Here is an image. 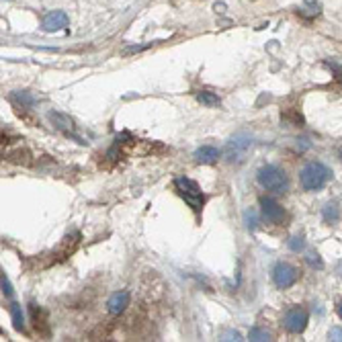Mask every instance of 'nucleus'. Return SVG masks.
I'll use <instances>...</instances> for the list:
<instances>
[{
    "label": "nucleus",
    "instance_id": "9",
    "mask_svg": "<svg viewBox=\"0 0 342 342\" xmlns=\"http://www.w3.org/2000/svg\"><path fill=\"white\" fill-rule=\"evenodd\" d=\"M47 119L51 123H54V127L56 129H60V131H64V133H68L70 135L72 131H74V121L70 117H68L66 113H60V111H49L47 113Z\"/></svg>",
    "mask_w": 342,
    "mask_h": 342
},
{
    "label": "nucleus",
    "instance_id": "15",
    "mask_svg": "<svg viewBox=\"0 0 342 342\" xmlns=\"http://www.w3.org/2000/svg\"><path fill=\"white\" fill-rule=\"evenodd\" d=\"M10 98L16 100V102H21L23 107H33V105H35V96H31L27 90H16V92H12Z\"/></svg>",
    "mask_w": 342,
    "mask_h": 342
},
{
    "label": "nucleus",
    "instance_id": "19",
    "mask_svg": "<svg viewBox=\"0 0 342 342\" xmlns=\"http://www.w3.org/2000/svg\"><path fill=\"white\" fill-rule=\"evenodd\" d=\"M305 260L310 262V266H316V268H322V266H324V262H322V258H320L318 252H310V254L305 256Z\"/></svg>",
    "mask_w": 342,
    "mask_h": 342
},
{
    "label": "nucleus",
    "instance_id": "14",
    "mask_svg": "<svg viewBox=\"0 0 342 342\" xmlns=\"http://www.w3.org/2000/svg\"><path fill=\"white\" fill-rule=\"evenodd\" d=\"M322 217L326 224H334V221L340 217V211H338V205L336 203H328L326 207L322 209Z\"/></svg>",
    "mask_w": 342,
    "mask_h": 342
},
{
    "label": "nucleus",
    "instance_id": "3",
    "mask_svg": "<svg viewBox=\"0 0 342 342\" xmlns=\"http://www.w3.org/2000/svg\"><path fill=\"white\" fill-rule=\"evenodd\" d=\"M252 144L254 142H252V135L250 133H244V131L236 133L234 138L226 144V148H224V158H226V162H230V164H242L246 160V156H248Z\"/></svg>",
    "mask_w": 342,
    "mask_h": 342
},
{
    "label": "nucleus",
    "instance_id": "11",
    "mask_svg": "<svg viewBox=\"0 0 342 342\" xmlns=\"http://www.w3.org/2000/svg\"><path fill=\"white\" fill-rule=\"evenodd\" d=\"M129 305V293L127 291H117L109 297L107 301V307H109V312L113 316H119V314H123L125 312V307Z\"/></svg>",
    "mask_w": 342,
    "mask_h": 342
},
{
    "label": "nucleus",
    "instance_id": "10",
    "mask_svg": "<svg viewBox=\"0 0 342 342\" xmlns=\"http://www.w3.org/2000/svg\"><path fill=\"white\" fill-rule=\"evenodd\" d=\"M219 156H221V152L215 146H201L193 154L195 162H199V164H213V162H217Z\"/></svg>",
    "mask_w": 342,
    "mask_h": 342
},
{
    "label": "nucleus",
    "instance_id": "16",
    "mask_svg": "<svg viewBox=\"0 0 342 342\" xmlns=\"http://www.w3.org/2000/svg\"><path fill=\"white\" fill-rule=\"evenodd\" d=\"M248 338H250L252 342H268V340H270V334H268L266 330H262V328H250Z\"/></svg>",
    "mask_w": 342,
    "mask_h": 342
},
{
    "label": "nucleus",
    "instance_id": "17",
    "mask_svg": "<svg viewBox=\"0 0 342 342\" xmlns=\"http://www.w3.org/2000/svg\"><path fill=\"white\" fill-rule=\"evenodd\" d=\"M244 221H246V228H248L250 232H254L256 226H258V217H256V211H254V209H248V211L244 213Z\"/></svg>",
    "mask_w": 342,
    "mask_h": 342
},
{
    "label": "nucleus",
    "instance_id": "5",
    "mask_svg": "<svg viewBox=\"0 0 342 342\" xmlns=\"http://www.w3.org/2000/svg\"><path fill=\"white\" fill-rule=\"evenodd\" d=\"M260 215L266 224H275V226L283 224L285 217H287L283 205L275 199H270V197H260Z\"/></svg>",
    "mask_w": 342,
    "mask_h": 342
},
{
    "label": "nucleus",
    "instance_id": "23",
    "mask_svg": "<svg viewBox=\"0 0 342 342\" xmlns=\"http://www.w3.org/2000/svg\"><path fill=\"white\" fill-rule=\"evenodd\" d=\"M330 68H332V70H336L338 78L342 80V66H338V64H334V62H330Z\"/></svg>",
    "mask_w": 342,
    "mask_h": 342
},
{
    "label": "nucleus",
    "instance_id": "7",
    "mask_svg": "<svg viewBox=\"0 0 342 342\" xmlns=\"http://www.w3.org/2000/svg\"><path fill=\"white\" fill-rule=\"evenodd\" d=\"M299 279V272L295 266H291L289 262H277L275 268H272V281H275V285L279 289H287L295 285Z\"/></svg>",
    "mask_w": 342,
    "mask_h": 342
},
{
    "label": "nucleus",
    "instance_id": "22",
    "mask_svg": "<svg viewBox=\"0 0 342 342\" xmlns=\"http://www.w3.org/2000/svg\"><path fill=\"white\" fill-rule=\"evenodd\" d=\"M221 340H242V336H240V332L232 330V332H226L224 336H221Z\"/></svg>",
    "mask_w": 342,
    "mask_h": 342
},
{
    "label": "nucleus",
    "instance_id": "21",
    "mask_svg": "<svg viewBox=\"0 0 342 342\" xmlns=\"http://www.w3.org/2000/svg\"><path fill=\"white\" fill-rule=\"evenodd\" d=\"M328 336H330V340H336V342H342V328H332Z\"/></svg>",
    "mask_w": 342,
    "mask_h": 342
},
{
    "label": "nucleus",
    "instance_id": "20",
    "mask_svg": "<svg viewBox=\"0 0 342 342\" xmlns=\"http://www.w3.org/2000/svg\"><path fill=\"white\" fill-rule=\"evenodd\" d=\"M0 283H2V293L6 295V297H12V285H10V281H8V277L4 275H0Z\"/></svg>",
    "mask_w": 342,
    "mask_h": 342
},
{
    "label": "nucleus",
    "instance_id": "12",
    "mask_svg": "<svg viewBox=\"0 0 342 342\" xmlns=\"http://www.w3.org/2000/svg\"><path fill=\"white\" fill-rule=\"evenodd\" d=\"M197 98H199L201 105H205V107H219V105H221L219 96H217L215 92H209V90H201V92L197 94Z\"/></svg>",
    "mask_w": 342,
    "mask_h": 342
},
{
    "label": "nucleus",
    "instance_id": "1",
    "mask_svg": "<svg viewBox=\"0 0 342 342\" xmlns=\"http://www.w3.org/2000/svg\"><path fill=\"white\" fill-rule=\"evenodd\" d=\"M330 178H332V170L322 162H307L299 172V180L305 191H320L326 186Z\"/></svg>",
    "mask_w": 342,
    "mask_h": 342
},
{
    "label": "nucleus",
    "instance_id": "2",
    "mask_svg": "<svg viewBox=\"0 0 342 342\" xmlns=\"http://www.w3.org/2000/svg\"><path fill=\"white\" fill-rule=\"evenodd\" d=\"M256 180H258L262 189L272 191V193H285L289 189V178L285 174V170L275 164L262 166L258 172H256Z\"/></svg>",
    "mask_w": 342,
    "mask_h": 342
},
{
    "label": "nucleus",
    "instance_id": "25",
    "mask_svg": "<svg viewBox=\"0 0 342 342\" xmlns=\"http://www.w3.org/2000/svg\"><path fill=\"white\" fill-rule=\"evenodd\" d=\"M338 152H340V158H342V146H340V150H338Z\"/></svg>",
    "mask_w": 342,
    "mask_h": 342
},
{
    "label": "nucleus",
    "instance_id": "24",
    "mask_svg": "<svg viewBox=\"0 0 342 342\" xmlns=\"http://www.w3.org/2000/svg\"><path fill=\"white\" fill-rule=\"evenodd\" d=\"M338 316H340V318H342V303H340V305H338Z\"/></svg>",
    "mask_w": 342,
    "mask_h": 342
},
{
    "label": "nucleus",
    "instance_id": "13",
    "mask_svg": "<svg viewBox=\"0 0 342 342\" xmlns=\"http://www.w3.org/2000/svg\"><path fill=\"white\" fill-rule=\"evenodd\" d=\"M10 316H12V324L16 330H25V318H23V312H21V305L19 303H10Z\"/></svg>",
    "mask_w": 342,
    "mask_h": 342
},
{
    "label": "nucleus",
    "instance_id": "6",
    "mask_svg": "<svg viewBox=\"0 0 342 342\" xmlns=\"http://www.w3.org/2000/svg\"><path fill=\"white\" fill-rule=\"evenodd\" d=\"M283 326H285L287 332H291V334L303 332L305 326H307V312L299 305L289 307V310L285 312V318H283Z\"/></svg>",
    "mask_w": 342,
    "mask_h": 342
},
{
    "label": "nucleus",
    "instance_id": "18",
    "mask_svg": "<svg viewBox=\"0 0 342 342\" xmlns=\"http://www.w3.org/2000/svg\"><path fill=\"white\" fill-rule=\"evenodd\" d=\"M287 246H289V250H293V252H301L305 248V242H303L301 236H293L291 240L287 242Z\"/></svg>",
    "mask_w": 342,
    "mask_h": 342
},
{
    "label": "nucleus",
    "instance_id": "4",
    "mask_svg": "<svg viewBox=\"0 0 342 342\" xmlns=\"http://www.w3.org/2000/svg\"><path fill=\"white\" fill-rule=\"evenodd\" d=\"M174 189L178 191V195L186 201V205H189L193 211H201L205 197L201 193V186L195 180L186 178V176H178V178H174Z\"/></svg>",
    "mask_w": 342,
    "mask_h": 342
},
{
    "label": "nucleus",
    "instance_id": "8",
    "mask_svg": "<svg viewBox=\"0 0 342 342\" xmlns=\"http://www.w3.org/2000/svg\"><path fill=\"white\" fill-rule=\"evenodd\" d=\"M68 23H70V19H68V14H66L64 10H54V12L45 14V19H43L41 27H43V31H47V33H56V31L68 27Z\"/></svg>",
    "mask_w": 342,
    "mask_h": 342
}]
</instances>
